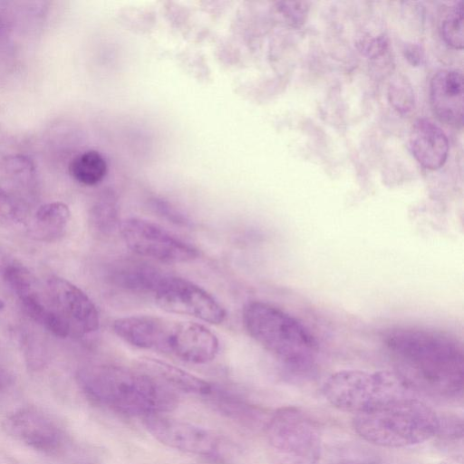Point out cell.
<instances>
[{
    "label": "cell",
    "instance_id": "cell-1",
    "mask_svg": "<svg viewBox=\"0 0 464 464\" xmlns=\"http://www.w3.org/2000/svg\"><path fill=\"white\" fill-rule=\"evenodd\" d=\"M382 343L398 372L416 392L441 397L462 393L464 356L453 338L432 330L399 327Z\"/></svg>",
    "mask_w": 464,
    "mask_h": 464
},
{
    "label": "cell",
    "instance_id": "cell-2",
    "mask_svg": "<svg viewBox=\"0 0 464 464\" xmlns=\"http://www.w3.org/2000/svg\"><path fill=\"white\" fill-rule=\"evenodd\" d=\"M75 380L91 402L125 415H163L178 405L174 391L145 372L95 364L79 369Z\"/></svg>",
    "mask_w": 464,
    "mask_h": 464
},
{
    "label": "cell",
    "instance_id": "cell-3",
    "mask_svg": "<svg viewBox=\"0 0 464 464\" xmlns=\"http://www.w3.org/2000/svg\"><path fill=\"white\" fill-rule=\"evenodd\" d=\"M113 332L132 346L160 352L194 364L213 361L219 350L217 335L205 325L154 315L116 319Z\"/></svg>",
    "mask_w": 464,
    "mask_h": 464
},
{
    "label": "cell",
    "instance_id": "cell-4",
    "mask_svg": "<svg viewBox=\"0 0 464 464\" xmlns=\"http://www.w3.org/2000/svg\"><path fill=\"white\" fill-rule=\"evenodd\" d=\"M352 423L354 431L372 444L405 448L438 435L440 415L416 396H411L355 414Z\"/></svg>",
    "mask_w": 464,
    "mask_h": 464
},
{
    "label": "cell",
    "instance_id": "cell-5",
    "mask_svg": "<svg viewBox=\"0 0 464 464\" xmlns=\"http://www.w3.org/2000/svg\"><path fill=\"white\" fill-rule=\"evenodd\" d=\"M242 319L248 334L287 367L304 372L314 364L317 342L289 314L270 304L252 301L244 307Z\"/></svg>",
    "mask_w": 464,
    "mask_h": 464
},
{
    "label": "cell",
    "instance_id": "cell-6",
    "mask_svg": "<svg viewBox=\"0 0 464 464\" xmlns=\"http://www.w3.org/2000/svg\"><path fill=\"white\" fill-rule=\"evenodd\" d=\"M322 392L333 407L355 415L417 392L395 371L343 370L327 378Z\"/></svg>",
    "mask_w": 464,
    "mask_h": 464
},
{
    "label": "cell",
    "instance_id": "cell-7",
    "mask_svg": "<svg viewBox=\"0 0 464 464\" xmlns=\"http://www.w3.org/2000/svg\"><path fill=\"white\" fill-rule=\"evenodd\" d=\"M272 464H318L322 438L316 423L295 407L278 409L266 425Z\"/></svg>",
    "mask_w": 464,
    "mask_h": 464
},
{
    "label": "cell",
    "instance_id": "cell-8",
    "mask_svg": "<svg viewBox=\"0 0 464 464\" xmlns=\"http://www.w3.org/2000/svg\"><path fill=\"white\" fill-rule=\"evenodd\" d=\"M126 246L135 254L167 264H181L198 257V250L161 226L140 218L121 223Z\"/></svg>",
    "mask_w": 464,
    "mask_h": 464
},
{
    "label": "cell",
    "instance_id": "cell-9",
    "mask_svg": "<svg viewBox=\"0 0 464 464\" xmlns=\"http://www.w3.org/2000/svg\"><path fill=\"white\" fill-rule=\"evenodd\" d=\"M164 311L194 317L212 324H222L227 316L223 305L197 284L166 274L152 295Z\"/></svg>",
    "mask_w": 464,
    "mask_h": 464
},
{
    "label": "cell",
    "instance_id": "cell-10",
    "mask_svg": "<svg viewBox=\"0 0 464 464\" xmlns=\"http://www.w3.org/2000/svg\"><path fill=\"white\" fill-rule=\"evenodd\" d=\"M6 285L17 299L22 310L34 322L55 336L65 338L72 331L68 322L53 305L47 290H43L35 276L24 266L12 269Z\"/></svg>",
    "mask_w": 464,
    "mask_h": 464
},
{
    "label": "cell",
    "instance_id": "cell-11",
    "mask_svg": "<svg viewBox=\"0 0 464 464\" xmlns=\"http://www.w3.org/2000/svg\"><path fill=\"white\" fill-rule=\"evenodd\" d=\"M149 433L160 443L186 453L217 458L222 450L220 439L209 430L164 415L143 418Z\"/></svg>",
    "mask_w": 464,
    "mask_h": 464
},
{
    "label": "cell",
    "instance_id": "cell-12",
    "mask_svg": "<svg viewBox=\"0 0 464 464\" xmlns=\"http://www.w3.org/2000/svg\"><path fill=\"white\" fill-rule=\"evenodd\" d=\"M3 429L28 448L47 455L59 453L64 445L61 428L48 415L33 407L21 408L8 415Z\"/></svg>",
    "mask_w": 464,
    "mask_h": 464
},
{
    "label": "cell",
    "instance_id": "cell-13",
    "mask_svg": "<svg viewBox=\"0 0 464 464\" xmlns=\"http://www.w3.org/2000/svg\"><path fill=\"white\" fill-rule=\"evenodd\" d=\"M46 290L63 317L68 322L73 333L89 334L100 327V316L92 299L70 281L51 276Z\"/></svg>",
    "mask_w": 464,
    "mask_h": 464
},
{
    "label": "cell",
    "instance_id": "cell-14",
    "mask_svg": "<svg viewBox=\"0 0 464 464\" xmlns=\"http://www.w3.org/2000/svg\"><path fill=\"white\" fill-rule=\"evenodd\" d=\"M463 75L457 70H441L430 81V97L434 113L446 124H463Z\"/></svg>",
    "mask_w": 464,
    "mask_h": 464
},
{
    "label": "cell",
    "instance_id": "cell-15",
    "mask_svg": "<svg viewBox=\"0 0 464 464\" xmlns=\"http://www.w3.org/2000/svg\"><path fill=\"white\" fill-rule=\"evenodd\" d=\"M105 275L108 282L116 288L152 295L166 273L143 260L123 257L112 261L108 266Z\"/></svg>",
    "mask_w": 464,
    "mask_h": 464
},
{
    "label": "cell",
    "instance_id": "cell-16",
    "mask_svg": "<svg viewBox=\"0 0 464 464\" xmlns=\"http://www.w3.org/2000/svg\"><path fill=\"white\" fill-rule=\"evenodd\" d=\"M410 147L417 161L431 170L441 168L449 153L446 134L437 124L425 118L418 119L411 126Z\"/></svg>",
    "mask_w": 464,
    "mask_h": 464
},
{
    "label": "cell",
    "instance_id": "cell-17",
    "mask_svg": "<svg viewBox=\"0 0 464 464\" xmlns=\"http://www.w3.org/2000/svg\"><path fill=\"white\" fill-rule=\"evenodd\" d=\"M140 365L145 372L173 391L210 400L218 388L197 375L159 359L143 357L140 359Z\"/></svg>",
    "mask_w": 464,
    "mask_h": 464
},
{
    "label": "cell",
    "instance_id": "cell-18",
    "mask_svg": "<svg viewBox=\"0 0 464 464\" xmlns=\"http://www.w3.org/2000/svg\"><path fill=\"white\" fill-rule=\"evenodd\" d=\"M70 218L71 212L66 204L58 201L46 203L35 212L30 234L40 241H54L65 233Z\"/></svg>",
    "mask_w": 464,
    "mask_h": 464
},
{
    "label": "cell",
    "instance_id": "cell-19",
    "mask_svg": "<svg viewBox=\"0 0 464 464\" xmlns=\"http://www.w3.org/2000/svg\"><path fill=\"white\" fill-rule=\"evenodd\" d=\"M69 170L77 182L94 186L105 178L108 165L100 152L90 150L75 156L69 164Z\"/></svg>",
    "mask_w": 464,
    "mask_h": 464
},
{
    "label": "cell",
    "instance_id": "cell-20",
    "mask_svg": "<svg viewBox=\"0 0 464 464\" xmlns=\"http://www.w3.org/2000/svg\"><path fill=\"white\" fill-rule=\"evenodd\" d=\"M89 218L92 227L102 236H110L120 229L118 205L111 192L98 197L91 207Z\"/></svg>",
    "mask_w": 464,
    "mask_h": 464
},
{
    "label": "cell",
    "instance_id": "cell-21",
    "mask_svg": "<svg viewBox=\"0 0 464 464\" xmlns=\"http://www.w3.org/2000/svg\"><path fill=\"white\" fill-rule=\"evenodd\" d=\"M464 3H457L443 20L441 35L447 44L455 49L463 47Z\"/></svg>",
    "mask_w": 464,
    "mask_h": 464
},
{
    "label": "cell",
    "instance_id": "cell-22",
    "mask_svg": "<svg viewBox=\"0 0 464 464\" xmlns=\"http://www.w3.org/2000/svg\"><path fill=\"white\" fill-rule=\"evenodd\" d=\"M388 98L391 105L401 114H408L414 108L415 97L412 87L401 75H397L391 81Z\"/></svg>",
    "mask_w": 464,
    "mask_h": 464
},
{
    "label": "cell",
    "instance_id": "cell-23",
    "mask_svg": "<svg viewBox=\"0 0 464 464\" xmlns=\"http://www.w3.org/2000/svg\"><path fill=\"white\" fill-rule=\"evenodd\" d=\"M3 169L13 181L30 185L35 180L36 169L34 162L24 155H10L3 160Z\"/></svg>",
    "mask_w": 464,
    "mask_h": 464
},
{
    "label": "cell",
    "instance_id": "cell-24",
    "mask_svg": "<svg viewBox=\"0 0 464 464\" xmlns=\"http://www.w3.org/2000/svg\"><path fill=\"white\" fill-rule=\"evenodd\" d=\"M18 301L9 288L0 283V329L14 332L19 326Z\"/></svg>",
    "mask_w": 464,
    "mask_h": 464
},
{
    "label": "cell",
    "instance_id": "cell-25",
    "mask_svg": "<svg viewBox=\"0 0 464 464\" xmlns=\"http://www.w3.org/2000/svg\"><path fill=\"white\" fill-rule=\"evenodd\" d=\"M21 340L28 368L32 371H39L44 368L48 362V353L39 336L26 333Z\"/></svg>",
    "mask_w": 464,
    "mask_h": 464
},
{
    "label": "cell",
    "instance_id": "cell-26",
    "mask_svg": "<svg viewBox=\"0 0 464 464\" xmlns=\"http://www.w3.org/2000/svg\"><path fill=\"white\" fill-rule=\"evenodd\" d=\"M277 5L278 11L282 14L289 25L299 28L304 24L309 11L307 2H279Z\"/></svg>",
    "mask_w": 464,
    "mask_h": 464
},
{
    "label": "cell",
    "instance_id": "cell-27",
    "mask_svg": "<svg viewBox=\"0 0 464 464\" xmlns=\"http://www.w3.org/2000/svg\"><path fill=\"white\" fill-rule=\"evenodd\" d=\"M151 207L155 212L169 222L185 227H191V221L182 211L163 199L154 198Z\"/></svg>",
    "mask_w": 464,
    "mask_h": 464
},
{
    "label": "cell",
    "instance_id": "cell-28",
    "mask_svg": "<svg viewBox=\"0 0 464 464\" xmlns=\"http://www.w3.org/2000/svg\"><path fill=\"white\" fill-rule=\"evenodd\" d=\"M22 213L18 204L0 188V224L8 225L21 221Z\"/></svg>",
    "mask_w": 464,
    "mask_h": 464
},
{
    "label": "cell",
    "instance_id": "cell-29",
    "mask_svg": "<svg viewBox=\"0 0 464 464\" xmlns=\"http://www.w3.org/2000/svg\"><path fill=\"white\" fill-rule=\"evenodd\" d=\"M462 420L456 417L440 416V429L438 435L462 437Z\"/></svg>",
    "mask_w": 464,
    "mask_h": 464
},
{
    "label": "cell",
    "instance_id": "cell-30",
    "mask_svg": "<svg viewBox=\"0 0 464 464\" xmlns=\"http://www.w3.org/2000/svg\"><path fill=\"white\" fill-rule=\"evenodd\" d=\"M388 47L386 37L379 36L372 39L366 46V53L370 57H379L383 54Z\"/></svg>",
    "mask_w": 464,
    "mask_h": 464
},
{
    "label": "cell",
    "instance_id": "cell-31",
    "mask_svg": "<svg viewBox=\"0 0 464 464\" xmlns=\"http://www.w3.org/2000/svg\"><path fill=\"white\" fill-rule=\"evenodd\" d=\"M404 56L410 63L414 66L420 65L423 60V52L420 46L415 44H409L403 49Z\"/></svg>",
    "mask_w": 464,
    "mask_h": 464
},
{
    "label": "cell",
    "instance_id": "cell-32",
    "mask_svg": "<svg viewBox=\"0 0 464 464\" xmlns=\"http://www.w3.org/2000/svg\"><path fill=\"white\" fill-rule=\"evenodd\" d=\"M12 383L10 373L0 364V394L4 392Z\"/></svg>",
    "mask_w": 464,
    "mask_h": 464
},
{
    "label": "cell",
    "instance_id": "cell-33",
    "mask_svg": "<svg viewBox=\"0 0 464 464\" xmlns=\"http://www.w3.org/2000/svg\"><path fill=\"white\" fill-rule=\"evenodd\" d=\"M7 262L8 261H6V259L0 253V272L2 271L3 267L5 266Z\"/></svg>",
    "mask_w": 464,
    "mask_h": 464
},
{
    "label": "cell",
    "instance_id": "cell-34",
    "mask_svg": "<svg viewBox=\"0 0 464 464\" xmlns=\"http://www.w3.org/2000/svg\"><path fill=\"white\" fill-rule=\"evenodd\" d=\"M436 464H456V463L452 462V461L446 460V461H441V462H439V463H436Z\"/></svg>",
    "mask_w": 464,
    "mask_h": 464
}]
</instances>
